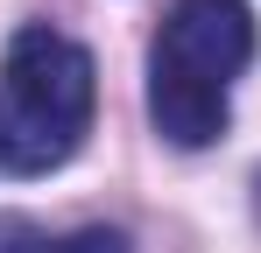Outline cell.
I'll list each match as a JSON object with an SVG mask.
<instances>
[{
    "instance_id": "cell-2",
    "label": "cell",
    "mask_w": 261,
    "mask_h": 253,
    "mask_svg": "<svg viewBox=\"0 0 261 253\" xmlns=\"http://www.w3.org/2000/svg\"><path fill=\"white\" fill-rule=\"evenodd\" d=\"M99 113V71L92 49L49 21L7 36L0 56V176H49L64 169L92 134Z\"/></svg>"
},
{
    "instance_id": "cell-3",
    "label": "cell",
    "mask_w": 261,
    "mask_h": 253,
    "mask_svg": "<svg viewBox=\"0 0 261 253\" xmlns=\"http://www.w3.org/2000/svg\"><path fill=\"white\" fill-rule=\"evenodd\" d=\"M0 253H134L120 225H85V232H49L21 211H0Z\"/></svg>"
},
{
    "instance_id": "cell-1",
    "label": "cell",
    "mask_w": 261,
    "mask_h": 253,
    "mask_svg": "<svg viewBox=\"0 0 261 253\" xmlns=\"http://www.w3.org/2000/svg\"><path fill=\"white\" fill-rule=\"evenodd\" d=\"M247 0H176L148 42V120L170 148H212L233 126V84L254 64Z\"/></svg>"
}]
</instances>
